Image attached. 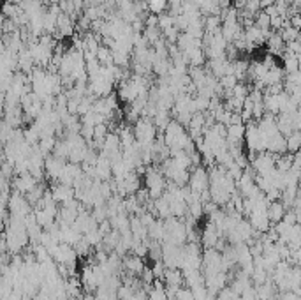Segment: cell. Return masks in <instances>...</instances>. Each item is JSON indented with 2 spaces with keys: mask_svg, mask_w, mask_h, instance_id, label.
<instances>
[{
  "mask_svg": "<svg viewBox=\"0 0 301 300\" xmlns=\"http://www.w3.org/2000/svg\"><path fill=\"white\" fill-rule=\"evenodd\" d=\"M144 189L148 191L150 198L157 200L161 196H164L167 189V182L164 173L161 172V168H148L144 173Z\"/></svg>",
  "mask_w": 301,
  "mask_h": 300,
  "instance_id": "cell-1",
  "label": "cell"
},
{
  "mask_svg": "<svg viewBox=\"0 0 301 300\" xmlns=\"http://www.w3.org/2000/svg\"><path fill=\"white\" fill-rule=\"evenodd\" d=\"M157 125L152 119H146V117H141L138 122L134 124V134H136V141L139 143L141 149L144 147H152L157 140Z\"/></svg>",
  "mask_w": 301,
  "mask_h": 300,
  "instance_id": "cell-2",
  "label": "cell"
},
{
  "mask_svg": "<svg viewBox=\"0 0 301 300\" xmlns=\"http://www.w3.org/2000/svg\"><path fill=\"white\" fill-rule=\"evenodd\" d=\"M245 143H247V149H249L252 154L266 152V138H264V134H262L261 129H259L257 120H250V122H247Z\"/></svg>",
  "mask_w": 301,
  "mask_h": 300,
  "instance_id": "cell-3",
  "label": "cell"
},
{
  "mask_svg": "<svg viewBox=\"0 0 301 300\" xmlns=\"http://www.w3.org/2000/svg\"><path fill=\"white\" fill-rule=\"evenodd\" d=\"M188 187L197 194H203L209 191V172L203 166L192 168L190 178H188Z\"/></svg>",
  "mask_w": 301,
  "mask_h": 300,
  "instance_id": "cell-4",
  "label": "cell"
},
{
  "mask_svg": "<svg viewBox=\"0 0 301 300\" xmlns=\"http://www.w3.org/2000/svg\"><path fill=\"white\" fill-rule=\"evenodd\" d=\"M222 237L224 235L220 233V229L209 221L208 225L205 226V229L201 231V246L205 247V249H215Z\"/></svg>",
  "mask_w": 301,
  "mask_h": 300,
  "instance_id": "cell-5",
  "label": "cell"
},
{
  "mask_svg": "<svg viewBox=\"0 0 301 300\" xmlns=\"http://www.w3.org/2000/svg\"><path fill=\"white\" fill-rule=\"evenodd\" d=\"M39 184L41 182L32 173H23V175H18L13 180V191H18L20 194L26 196V194L32 193Z\"/></svg>",
  "mask_w": 301,
  "mask_h": 300,
  "instance_id": "cell-6",
  "label": "cell"
},
{
  "mask_svg": "<svg viewBox=\"0 0 301 300\" xmlns=\"http://www.w3.org/2000/svg\"><path fill=\"white\" fill-rule=\"evenodd\" d=\"M66 164H67V159H62L55 154L48 155V157H46V164H44V168H46V175H48L51 180L58 182V178H60Z\"/></svg>",
  "mask_w": 301,
  "mask_h": 300,
  "instance_id": "cell-7",
  "label": "cell"
},
{
  "mask_svg": "<svg viewBox=\"0 0 301 300\" xmlns=\"http://www.w3.org/2000/svg\"><path fill=\"white\" fill-rule=\"evenodd\" d=\"M53 198H55V201L57 203H67L70 201V200L76 198V191L72 185H66V184H60V182H57V185H53Z\"/></svg>",
  "mask_w": 301,
  "mask_h": 300,
  "instance_id": "cell-8",
  "label": "cell"
},
{
  "mask_svg": "<svg viewBox=\"0 0 301 300\" xmlns=\"http://www.w3.org/2000/svg\"><path fill=\"white\" fill-rule=\"evenodd\" d=\"M123 269L131 274V275H141V272L144 270V265H143V260H141V256L134 254V252L129 256H123Z\"/></svg>",
  "mask_w": 301,
  "mask_h": 300,
  "instance_id": "cell-9",
  "label": "cell"
},
{
  "mask_svg": "<svg viewBox=\"0 0 301 300\" xmlns=\"http://www.w3.org/2000/svg\"><path fill=\"white\" fill-rule=\"evenodd\" d=\"M285 212H287V208L280 200L278 201H271L270 207H268V217H270L271 225H278L280 221H284Z\"/></svg>",
  "mask_w": 301,
  "mask_h": 300,
  "instance_id": "cell-10",
  "label": "cell"
},
{
  "mask_svg": "<svg viewBox=\"0 0 301 300\" xmlns=\"http://www.w3.org/2000/svg\"><path fill=\"white\" fill-rule=\"evenodd\" d=\"M266 44H268V50H270V53H273V55H284V51H285V41L282 39V34H280V32L273 30V34L270 35V39L266 41Z\"/></svg>",
  "mask_w": 301,
  "mask_h": 300,
  "instance_id": "cell-11",
  "label": "cell"
},
{
  "mask_svg": "<svg viewBox=\"0 0 301 300\" xmlns=\"http://www.w3.org/2000/svg\"><path fill=\"white\" fill-rule=\"evenodd\" d=\"M282 62H284V71L285 75H291V73H296V71H300V62H298V55L293 51H289V50H285L284 55H282Z\"/></svg>",
  "mask_w": 301,
  "mask_h": 300,
  "instance_id": "cell-12",
  "label": "cell"
},
{
  "mask_svg": "<svg viewBox=\"0 0 301 300\" xmlns=\"http://www.w3.org/2000/svg\"><path fill=\"white\" fill-rule=\"evenodd\" d=\"M97 60L100 62V66H115V60H113V51H111V48L109 46H106V44H102L99 48V51H97Z\"/></svg>",
  "mask_w": 301,
  "mask_h": 300,
  "instance_id": "cell-13",
  "label": "cell"
},
{
  "mask_svg": "<svg viewBox=\"0 0 301 300\" xmlns=\"http://www.w3.org/2000/svg\"><path fill=\"white\" fill-rule=\"evenodd\" d=\"M287 138V152L289 154H298L301 150V131H294Z\"/></svg>",
  "mask_w": 301,
  "mask_h": 300,
  "instance_id": "cell-14",
  "label": "cell"
},
{
  "mask_svg": "<svg viewBox=\"0 0 301 300\" xmlns=\"http://www.w3.org/2000/svg\"><path fill=\"white\" fill-rule=\"evenodd\" d=\"M254 23L261 28V30H271V18L268 16L266 13H264V9H261L257 14H255V18H254Z\"/></svg>",
  "mask_w": 301,
  "mask_h": 300,
  "instance_id": "cell-15",
  "label": "cell"
},
{
  "mask_svg": "<svg viewBox=\"0 0 301 300\" xmlns=\"http://www.w3.org/2000/svg\"><path fill=\"white\" fill-rule=\"evenodd\" d=\"M146 2H148L150 13L157 14V16L164 13L167 9V4H169V0H146Z\"/></svg>",
  "mask_w": 301,
  "mask_h": 300,
  "instance_id": "cell-16",
  "label": "cell"
},
{
  "mask_svg": "<svg viewBox=\"0 0 301 300\" xmlns=\"http://www.w3.org/2000/svg\"><path fill=\"white\" fill-rule=\"evenodd\" d=\"M280 300H301L296 291H280Z\"/></svg>",
  "mask_w": 301,
  "mask_h": 300,
  "instance_id": "cell-17",
  "label": "cell"
},
{
  "mask_svg": "<svg viewBox=\"0 0 301 300\" xmlns=\"http://www.w3.org/2000/svg\"><path fill=\"white\" fill-rule=\"evenodd\" d=\"M259 2H261V7L262 9H266V7H270V5L275 4V0H259Z\"/></svg>",
  "mask_w": 301,
  "mask_h": 300,
  "instance_id": "cell-18",
  "label": "cell"
},
{
  "mask_svg": "<svg viewBox=\"0 0 301 300\" xmlns=\"http://www.w3.org/2000/svg\"><path fill=\"white\" fill-rule=\"evenodd\" d=\"M49 4H62V2H64V0H48Z\"/></svg>",
  "mask_w": 301,
  "mask_h": 300,
  "instance_id": "cell-19",
  "label": "cell"
}]
</instances>
